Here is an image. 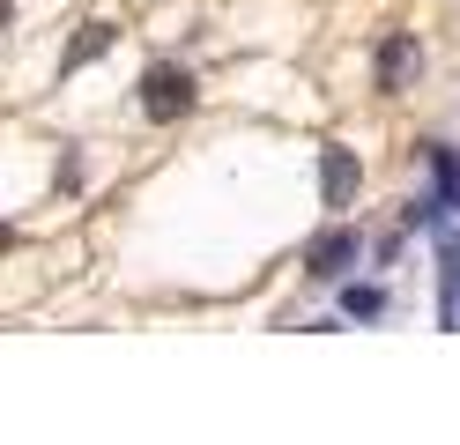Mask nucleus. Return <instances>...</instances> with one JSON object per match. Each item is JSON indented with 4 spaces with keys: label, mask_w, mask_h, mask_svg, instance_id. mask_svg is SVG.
I'll return each mask as SVG.
<instances>
[{
    "label": "nucleus",
    "mask_w": 460,
    "mask_h": 445,
    "mask_svg": "<svg viewBox=\"0 0 460 445\" xmlns=\"http://www.w3.org/2000/svg\"><path fill=\"white\" fill-rule=\"evenodd\" d=\"M349 260H357V230H320V237L305 245V267H312L320 282H334Z\"/></svg>",
    "instance_id": "obj_2"
},
{
    "label": "nucleus",
    "mask_w": 460,
    "mask_h": 445,
    "mask_svg": "<svg viewBox=\"0 0 460 445\" xmlns=\"http://www.w3.org/2000/svg\"><path fill=\"white\" fill-rule=\"evenodd\" d=\"M416 67H423V52H416V38H409V30L379 45V89H409V75H416Z\"/></svg>",
    "instance_id": "obj_4"
},
{
    "label": "nucleus",
    "mask_w": 460,
    "mask_h": 445,
    "mask_svg": "<svg viewBox=\"0 0 460 445\" xmlns=\"http://www.w3.org/2000/svg\"><path fill=\"white\" fill-rule=\"evenodd\" d=\"M320 186H327V208H341L357 193V156L349 148H327V164H320Z\"/></svg>",
    "instance_id": "obj_5"
},
{
    "label": "nucleus",
    "mask_w": 460,
    "mask_h": 445,
    "mask_svg": "<svg viewBox=\"0 0 460 445\" xmlns=\"http://www.w3.org/2000/svg\"><path fill=\"white\" fill-rule=\"evenodd\" d=\"M141 111H149V119L193 111V75L186 67H149V75H141Z\"/></svg>",
    "instance_id": "obj_1"
},
{
    "label": "nucleus",
    "mask_w": 460,
    "mask_h": 445,
    "mask_svg": "<svg viewBox=\"0 0 460 445\" xmlns=\"http://www.w3.org/2000/svg\"><path fill=\"white\" fill-rule=\"evenodd\" d=\"M341 312H349V319H379V312H386V289L349 282V289H341Z\"/></svg>",
    "instance_id": "obj_7"
},
{
    "label": "nucleus",
    "mask_w": 460,
    "mask_h": 445,
    "mask_svg": "<svg viewBox=\"0 0 460 445\" xmlns=\"http://www.w3.org/2000/svg\"><path fill=\"white\" fill-rule=\"evenodd\" d=\"M430 148V171H438V208L453 216L460 208V148H446V141H423Z\"/></svg>",
    "instance_id": "obj_6"
},
{
    "label": "nucleus",
    "mask_w": 460,
    "mask_h": 445,
    "mask_svg": "<svg viewBox=\"0 0 460 445\" xmlns=\"http://www.w3.org/2000/svg\"><path fill=\"white\" fill-rule=\"evenodd\" d=\"M438 319L460 326V237L438 230Z\"/></svg>",
    "instance_id": "obj_3"
},
{
    "label": "nucleus",
    "mask_w": 460,
    "mask_h": 445,
    "mask_svg": "<svg viewBox=\"0 0 460 445\" xmlns=\"http://www.w3.org/2000/svg\"><path fill=\"white\" fill-rule=\"evenodd\" d=\"M90 52H104V22H90V38H82V45L67 52V67H82V59H90Z\"/></svg>",
    "instance_id": "obj_8"
}]
</instances>
